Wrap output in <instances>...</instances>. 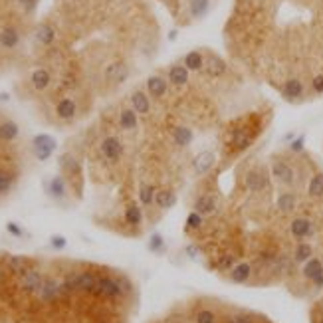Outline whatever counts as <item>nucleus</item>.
<instances>
[{"instance_id": "obj_55", "label": "nucleus", "mask_w": 323, "mask_h": 323, "mask_svg": "<svg viewBox=\"0 0 323 323\" xmlns=\"http://www.w3.org/2000/svg\"><path fill=\"white\" fill-rule=\"evenodd\" d=\"M321 323H323V321H321Z\"/></svg>"}, {"instance_id": "obj_41", "label": "nucleus", "mask_w": 323, "mask_h": 323, "mask_svg": "<svg viewBox=\"0 0 323 323\" xmlns=\"http://www.w3.org/2000/svg\"><path fill=\"white\" fill-rule=\"evenodd\" d=\"M234 268V258L232 256H222L218 260V270H232Z\"/></svg>"}, {"instance_id": "obj_11", "label": "nucleus", "mask_w": 323, "mask_h": 323, "mask_svg": "<svg viewBox=\"0 0 323 323\" xmlns=\"http://www.w3.org/2000/svg\"><path fill=\"white\" fill-rule=\"evenodd\" d=\"M131 103H133V111H135L137 115H145V113H149V109H151L149 97H147L143 91H133Z\"/></svg>"}, {"instance_id": "obj_33", "label": "nucleus", "mask_w": 323, "mask_h": 323, "mask_svg": "<svg viewBox=\"0 0 323 323\" xmlns=\"http://www.w3.org/2000/svg\"><path fill=\"white\" fill-rule=\"evenodd\" d=\"M155 194H157V188H155L153 185H141V188H139V198H141V202H143L145 206L153 204Z\"/></svg>"}, {"instance_id": "obj_50", "label": "nucleus", "mask_w": 323, "mask_h": 323, "mask_svg": "<svg viewBox=\"0 0 323 323\" xmlns=\"http://www.w3.org/2000/svg\"><path fill=\"white\" fill-rule=\"evenodd\" d=\"M18 2H20L22 6H26L28 10H32V8H34V4H36V0H18Z\"/></svg>"}, {"instance_id": "obj_19", "label": "nucleus", "mask_w": 323, "mask_h": 323, "mask_svg": "<svg viewBox=\"0 0 323 323\" xmlns=\"http://www.w3.org/2000/svg\"><path fill=\"white\" fill-rule=\"evenodd\" d=\"M20 42V36L14 28H4L2 32H0V46H4V48H16Z\"/></svg>"}, {"instance_id": "obj_12", "label": "nucleus", "mask_w": 323, "mask_h": 323, "mask_svg": "<svg viewBox=\"0 0 323 323\" xmlns=\"http://www.w3.org/2000/svg\"><path fill=\"white\" fill-rule=\"evenodd\" d=\"M147 89H149L151 97H163L167 93V81L159 76H151L147 80Z\"/></svg>"}, {"instance_id": "obj_45", "label": "nucleus", "mask_w": 323, "mask_h": 323, "mask_svg": "<svg viewBox=\"0 0 323 323\" xmlns=\"http://www.w3.org/2000/svg\"><path fill=\"white\" fill-rule=\"evenodd\" d=\"M311 87H313V91H317V93H323V74H319V76H315V78H313V81H311Z\"/></svg>"}, {"instance_id": "obj_31", "label": "nucleus", "mask_w": 323, "mask_h": 323, "mask_svg": "<svg viewBox=\"0 0 323 323\" xmlns=\"http://www.w3.org/2000/svg\"><path fill=\"white\" fill-rule=\"evenodd\" d=\"M321 260L319 258H309L307 262H305V266H303V276L305 278H309V280H313L315 278V274L321 270Z\"/></svg>"}, {"instance_id": "obj_17", "label": "nucleus", "mask_w": 323, "mask_h": 323, "mask_svg": "<svg viewBox=\"0 0 323 323\" xmlns=\"http://www.w3.org/2000/svg\"><path fill=\"white\" fill-rule=\"evenodd\" d=\"M224 72H226V64H224V60H220L218 56H210V58L206 60V74H208V76L218 78V76H222Z\"/></svg>"}, {"instance_id": "obj_51", "label": "nucleus", "mask_w": 323, "mask_h": 323, "mask_svg": "<svg viewBox=\"0 0 323 323\" xmlns=\"http://www.w3.org/2000/svg\"><path fill=\"white\" fill-rule=\"evenodd\" d=\"M169 40H171V42L177 40V30H171V32H169Z\"/></svg>"}, {"instance_id": "obj_37", "label": "nucleus", "mask_w": 323, "mask_h": 323, "mask_svg": "<svg viewBox=\"0 0 323 323\" xmlns=\"http://www.w3.org/2000/svg\"><path fill=\"white\" fill-rule=\"evenodd\" d=\"M309 258H311V246L305 244V242H301V244L296 248V260H297V262H307Z\"/></svg>"}, {"instance_id": "obj_9", "label": "nucleus", "mask_w": 323, "mask_h": 323, "mask_svg": "<svg viewBox=\"0 0 323 323\" xmlns=\"http://www.w3.org/2000/svg\"><path fill=\"white\" fill-rule=\"evenodd\" d=\"M76 111H78L76 101H74V99H70V97L60 99V101H58V105H56V113H58L62 119H74Z\"/></svg>"}, {"instance_id": "obj_5", "label": "nucleus", "mask_w": 323, "mask_h": 323, "mask_svg": "<svg viewBox=\"0 0 323 323\" xmlns=\"http://www.w3.org/2000/svg\"><path fill=\"white\" fill-rule=\"evenodd\" d=\"M60 294H62V290H60V284L56 280H44L42 288L38 290V296L42 301H54Z\"/></svg>"}, {"instance_id": "obj_20", "label": "nucleus", "mask_w": 323, "mask_h": 323, "mask_svg": "<svg viewBox=\"0 0 323 323\" xmlns=\"http://www.w3.org/2000/svg\"><path fill=\"white\" fill-rule=\"evenodd\" d=\"M36 40L46 44V46H50L54 40H56V32H54V28L50 24H40L36 28Z\"/></svg>"}, {"instance_id": "obj_42", "label": "nucleus", "mask_w": 323, "mask_h": 323, "mask_svg": "<svg viewBox=\"0 0 323 323\" xmlns=\"http://www.w3.org/2000/svg\"><path fill=\"white\" fill-rule=\"evenodd\" d=\"M303 147H305V135H299V137H297V139H294V141H292V145H290V149H292L294 153L303 151Z\"/></svg>"}, {"instance_id": "obj_10", "label": "nucleus", "mask_w": 323, "mask_h": 323, "mask_svg": "<svg viewBox=\"0 0 323 323\" xmlns=\"http://www.w3.org/2000/svg\"><path fill=\"white\" fill-rule=\"evenodd\" d=\"M212 165H214V155L210 151H202L200 155H196V159H194V171L198 175H204L206 171H210Z\"/></svg>"}, {"instance_id": "obj_24", "label": "nucleus", "mask_w": 323, "mask_h": 323, "mask_svg": "<svg viewBox=\"0 0 323 323\" xmlns=\"http://www.w3.org/2000/svg\"><path fill=\"white\" fill-rule=\"evenodd\" d=\"M18 125L14 121H4L0 123V139L2 141H14L18 137Z\"/></svg>"}, {"instance_id": "obj_18", "label": "nucleus", "mask_w": 323, "mask_h": 323, "mask_svg": "<svg viewBox=\"0 0 323 323\" xmlns=\"http://www.w3.org/2000/svg\"><path fill=\"white\" fill-rule=\"evenodd\" d=\"M175 202H177V196H175L171 190H157V194H155V204H157L159 208L167 210V208L175 206Z\"/></svg>"}, {"instance_id": "obj_49", "label": "nucleus", "mask_w": 323, "mask_h": 323, "mask_svg": "<svg viewBox=\"0 0 323 323\" xmlns=\"http://www.w3.org/2000/svg\"><path fill=\"white\" fill-rule=\"evenodd\" d=\"M313 284H315L317 288H323V268H321V270L315 274V278H313Z\"/></svg>"}, {"instance_id": "obj_14", "label": "nucleus", "mask_w": 323, "mask_h": 323, "mask_svg": "<svg viewBox=\"0 0 323 323\" xmlns=\"http://www.w3.org/2000/svg\"><path fill=\"white\" fill-rule=\"evenodd\" d=\"M313 232V224L307 220V218H296L292 222V234L296 238H305Z\"/></svg>"}, {"instance_id": "obj_21", "label": "nucleus", "mask_w": 323, "mask_h": 323, "mask_svg": "<svg viewBox=\"0 0 323 323\" xmlns=\"http://www.w3.org/2000/svg\"><path fill=\"white\" fill-rule=\"evenodd\" d=\"M48 192L54 196V198H64L66 196V181L62 177H54L50 183H48Z\"/></svg>"}, {"instance_id": "obj_7", "label": "nucleus", "mask_w": 323, "mask_h": 323, "mask_svg": "<svg viewBox=\"0 0 323 323\" xmlns=\"http://www.w3.org/2000/svg\"><path fill=\"white\" fill-rule=\"evenodd\" d=\"M272 175H274V179H278L284 185H292L294 183V169L290 165H286V163H274Z\"/></svg>"}, {"instance_id": "obj_8", "label": "nucleus", "mask_w": 323, "mask_h": 323, "mask_svg": "<svg viewBox=\"0 0 323 323\" xmlns=\"http://www.w3.org/2000/svg\"><path fill=\"white\" fill-rule=\"evenodd\" d=\"M250 276H252V266L246 264V262L236 264L232 270H230V280H232L234 284H244V282H248Z\"/></svg>"}, {"instance_id": "obj_52", "label": "nucleus", "mask_w": 323, "mask_h": 323, "mask_svg": "<svg viewBox=\"0 0 323 323\" xmlns=\"http://www.w3.org/2000/svg\"><path fill=\"white\" fill-rule=\"evenodd\" d=\"M187 254H188V256H192V258H194V256H196V250H194V248H192V246H188V248H187Z\"/></svg>"}, {"instance_id": "obj_3", "label": "nucleus", "mask_w": 323, "mask_h": 323, "mask_svg": "<svg viewBox=\"0 0 323 323\" xmlns=\"http://www.w3.org/2000/svg\"><path fill=\"white\" fill-rule=\"evenodd\" d=\"M101 155L107 159V161H111V163H115V161L123 155V143L117 139V137H105L101 141Z\"/></svg>"}, {"instance_id": "obj_2", "label": "nucleus", "mask_w": 323, "mask_h": 323, "mask_svg": "<svg viewBox=\"0 0 323 323\" xmlns=\"http://www.w3.org/2000/svg\"><path fill=\"white\" fill-rule=\"evenodd\" d=\"M93 294L103 296V297H119V296H123V290H121L119 282L113 278H97V286H95Z\"/></svg>"}, {"instance_id": "obj_54", "label": "nucleus", "mask_w": 323, "mask_h": 323, "mask_svg": "<svg viewBox=\"0 0 323 323\" xmlns=\"http://www.w3.org/2000/svg\"><path fill=\"white\" fill-rule=\"evenodd\" d=\"M2 278H4V274H2V270H0V282H2Z\"/></svg>"}, {"instance_id": "obj_22", "label": "nucleus", "mask_w": 323, "mask_h": 323, "mask_svg": "<svg viewBox=\"0 0 323 323\" xmlns=\"http://www.w3.org/2000/svg\"><path fill=\"white\" fill-rule=\"evenodd\" d=\"M169 80L175 85H185L188 81V70L185 66H173L169 72Z\"/></svg>"}, {"instance_id": "obj_47", "label": "nucleus", "mask_w": 323, "mask_h": 323, "mask_svg": "<svg viewBox=\"0 0 323 323\" xmlns=\"http://www.w3.org/2000/svg\"><path fill=\"white\" fill-rule=\"evenodd\" d=\"M52 246L58 248V250L64 248V246H66V238H64V236H52Z\"/></svg>"}, {"instance_id": "obj_44", "label": "nucleus", "mask_w": 323, "mask_h": 323, "mask_svg": "<svg viewBox=\"0 0 323 323\" xmlns=\"http://www.w3.org/2000/svg\"><path fill=\"white\" fill-rule=\"evenodd\" d=\"M161 248H163V238H161L159 234H153V238H151V244H149V250L157 252V250H161Z\"/></svg>"}, {"instance_id": "obj_15", "label": "nucleus", "mask_w": 323, "mask_h": 323, "mask_svg": "<svg viewBox=\"0 0 323 323\" xmlns=\"http://www.w3.org/2000/svg\"><path fill=\"white\" fill-rule=\"evenodd\" d=\"M194 210L198 212V214H212L214 210H216V198L214 196H210V194H204V196H200L198 200H196V204H194Z\"/></svg>"}, {"instance_id": "obj_29", "label": "nucleus", "mask_w": 323, "mask_h": 323, "mask_svg": "<svg viewBox=\"0 0 323 323\" xmlns=\"http://www.w3.org/2000/svg\"><path fill=\"white\" fill-rule=\"evenodd\" d=\"M232 143H234L236 149L244 151V149H248V147L252 145V137H250L244 129H236V131L232 133Z\"/></svg>"}, {"instance_id": "obj_13", "label": "nucleus", "mask_w": 323, "mask_h": 323, "mask_svg": "<svg viewBox=\"0 0 323 323\" xmlns=\"http://www.w3.org/2000/svg\"><path fill=\"white\" fill-rule=\"evenodd\" d=\"M8 270H10L12 274H16V276H22V274H26V272L30 270V262H28V258H24V256H10V260H8Z\"/></svg>"}, {"instance_id": "obj_38", "label": "nucleus", "mask_w": 323, "mask_h": 323, "mask_svg": "<svg viewBox=\"0 0 323 323\" xmlns=\"http://www.w3.org/2000/svg\"><path fill=\"white\" fill-rule=\"evenodd\" d=\"M12 183H14V177L4 173V171H0V194H4L12 188Z\"/></svg>"}, {"instance_id": "obj_23", "label": "nucleus", "mask_w": 323, "mask_h": 323, "mask_svg": "<svg viewBox=\"0 0 323 323\" xmlns=\"http://www.w3.org/2000/svg\"><path fill=\"white\" fill-rule=\"evenodd\" d=\"M303 93V83L299 80H288L284 83V95L288 99H297Z\"/></svg>"}, {"instance_id": "obj_46", "label": "nucleus", "mask_w": 323, "mask_h": 323, "mask_svg": "<svg viewBox=\"0 0 323 323\" xmlns=\"http://www.w3.org/2000/svg\"><path fill=\"white\" fill-rule=\"evenodd\" d=\"M6 230H8L12 236H22V228H20L16 222H8V224H6Z\"/></svg>"}, {"instance_id": "obj_4", "label": "nucleus", "mask_w": 323, "mask_h": 323, "mask_svg": "<svg viewBox=\"0 0 323 323\" xmlns=\"http://www.w3.org/2000/svg\"><path fill=\"white\" fill-rule=\"evenodd\" d=\"M42 284H44V278H42V274L38 270H28L26 274L20 276V290H24L28 294L38 292L42 288Z\"/></svg>"}, {"instance_id": "obj_40", "label": "nucleus", "mask_w": 323, "mask_h": 323, "mask_svg": "<svg viewBox=\"0 0 323 323\" xmlns=\"http://www.w3.org/2000/svg\"><path fill=\"white\" fill-rule=\"evenodd\" d=\"M200 224H202V214H198V212L188 214V218H187V226L188 228L196 230V228H200Z\"/></svg>"}, {"instance_id": "obj_53", "label": "nucleus", "mask_w": 323, "mask_h": 323, "mask_svg": "<svg viewBox=\"0 0 323 323\" xmlns=\"http://www.w3.org/2000/svg\"><path fill=\"white\" fill-rule=\"evenodd\" d=\"M8 99V95L6 93H0V101H6Z\"/></svg>"}, {"instance_id": "obj_28", "label": "nucleus", "mask_w": 323, "mask_h": 323, "mask_svg": "<svg viewBox=\"0 0 323 323\" xmlns=\"http://www.w3.org/2000/svg\"><path fill=\"white\" fill-rule=\"evenodd\" d=\"M173 137H175V143L177 145H181V147H187V145H190L192 143V131L188 129V127H177L175 131H173Z\"/></svg>"}, {"instance_id": "obj_48", "label": "nucleus", "mask_w": 323, "mask_h": 323, "mask_svg": "<svg viewBox=\"0 0 323 323\" xmlns=\"http://www.w3.org/2000/svg\"><path fill=\"white\" fill-rule=\"evenodd\" d=\"M119 282V286H121V290H123V294H131V290H133V286H131V282L127 280V278H121V280H117Z\"/></svg>"}, {"instance_id": "obj_1", "label": "nucleus", "mask_w": 323, "mask_h": 323, "mask_svg": "<svg viewBox=\"0 0 323 323\" xmlns=\"http://www.w3.org/2000/svg\"><path fill=\"white\" fill-rule=\"evenodd\" d=\"M56 149V141L50 135H36L34 137V155L38 161H48Z\"/></svg>"}, {"instance_id": "obj_39", "label": "nucleus", "mask_w": 323, "mask_h": 323, "mask_svg": "<svg viewBox=\"0 0 323 323\" xmlns=\"http://www.w3.org/2000/svg\"><path fill=\"white\" fill-rule=\"evenodd\" d=\"M196 323H216V315H214L210 309H202L196 315Z\"/></svg>"}, {"instance_id": "obj_34", "label": "nucleus", "mask_w": 323, "mask_h": 323, "mask_svg": "<svg viewBox=\"0 0 323 323\" xmlns=\"http://www.w3.org/2000/svg\"><path fill=\"white\" fill-rule=\"evenodd\" d=\"M278 208H280L282 212H292V210L296 208V196H294L292 192L280 194V198H278Z\"/></svg>"}, {"instance_id": "obj_30", "label": "nucleus", "mask_w": 323, "mask_h": 323, "mask_svg": "<svg viewBox=\"0 0 323 323\" xmlns=\"http://www.w3.org/2000/svg\"><path fill=\"white\" fill-rule=\"evenodd\" d=\"M119 125H121V129H125V131L135 129V127H137V113H135L133 109L121 111V115H119Z\"/></svg>"}, {"instance_id": "obj_35", "label": "nucleus", "mask_w": 323, "mask_h": 323, "mask_svg": "<svg viewBox=\"0 0 323 323\" xmlns=\"http://www.w3.org/2000/svg\"><path fill=\"white\" fill-rule=\"evenodd\" d=\"M107 78H113V80H117V81H123L125 78H127V68L123 66V64H113V66H109L107 68Z\"/></svg>"}, {"instance_id": "obj_43", "label": "nucleus", "mask_w": 323, "mask_h": 323, "mask_svg": "<svg viewBox=\"0 0 323 323\" xmlns=\"http://www.w3.org/2000/svg\"><path fill=\"white\" fill-rule=\"evenodd\" d=\"M228 323H254V319L248 313H238V315H232L228 319Z\"/></svg>"}, {"instance_id": "obj_16", "label": "nucleus", "mask_w": 323, "mask_h": 323, "mask_svg": "<svg viewBox=\"0 0 323 323\" xmlns=\"http://www.w3.org/2000/svg\"><path fill=\"white\" fill-rule=\"evenodd\" d=\"M95 286H97V278H95L93 274H89V272H80V274H78V290H80V292L93 294Z\"/></svg>"}, {"instance_id": "obj_6", "label": "nucleus", "mask_w": 323, "mask_h": 323, "mask_svg": "<svg viewBox=\"0 0 323 323\" xmlns=\"http://www.w3.org/2000/svg\"><path fill=\"white\" fill-rule=\"evenodd\" d=\"M246 187H248L250 190H254V192L264 190V188L268 187L266 173H262V171H250V173L246 175Z\"/></svg>"}, {"instance_id": "obj_27", "label": "nucleus", "mask_w": 323, "mask_h": 323, "mask_svg": "<svg viewBox=\"0 0 323 323\" xmlns=\"http://www.w3.org/2000/svg\"><path fill=\"white\" fill-rule=\"evenodd\" d=\"M32 83H34L36 89H46V87L50 85V74H48V70H44V68L34 70V74H32Z\"/></svg>"}, {"instance_id": "obj_32", "label": "nucleus", "mask_w": 323, "mask_h": 323, "mask_svg": "<svg viewBox=\"0 0 323 323\" xmlns=\"http://www.w3.org/2000/svg\"><path fill=\"white\" fill-rule=\"evenodd\" d=\"M208 6H210V0H192L190 2V14L194 18H202L208 12Z\"/></svg>"}, {"instance_id": "obj_26", "label": "nucleus", "mask_w": 323, "mask_h": 323, "mask_svg": "<svg viewBox=\"0 0 323 323\" xmlns=\"http://www.w3.org/2000/svg\"><path fill=\"white\" fill-rule=\"evenodd\" d=\"M125 220H127V224H131V226H139L141 220H143V210H141L137 204H129L127 210H125Z\"/></svg>"}, {"instance_id": "obj_36", "label": "nucleus", "mask_w": 323, "mask_h": 323, "mask_svg": "<svg viewBox=\"0 0 323 323\" xmlns=\"http://www.w3.org/2000/svg\"><path fill=\"white\" fill-rule=\"evenodd\" d=\"M307 192H309L311 196H321V194H323V175H315V177L309 181Z\"/></svg>"}, {"instance_id": "obj_25", "label": "nucleus", "mask_w": 323, "mask_h": 323, "mask_svg": "<svg viewBox=\"0 0 323 323\" xmlns=\"http://www.w3.org/2000/svg\"><path fill=\"white\" fill-rule=\"evenodd\" d=\"M185 68H187V70H192V72L204 68V58H202V54H200V52H188L187 58H185Z\"/></svg>"}]
</instances>
